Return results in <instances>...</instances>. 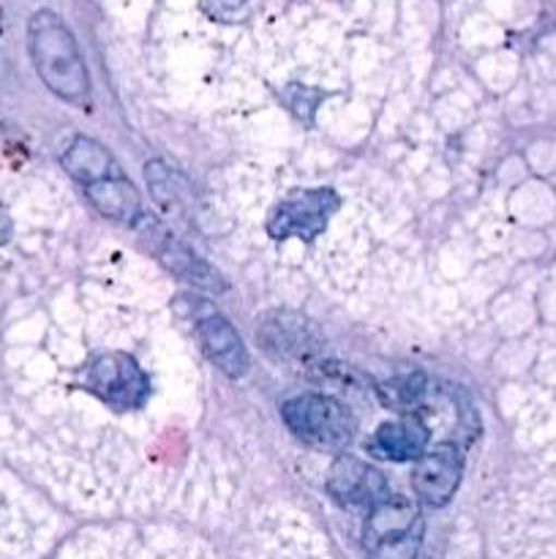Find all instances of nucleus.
<instances>
[{"label": "nucleus", "instance_id": "15", "mask_svg": "<svg viewBox=\"0 0 556 559\" xmlns=\"http://www.w3.org/2000/svg\"><path fill=\"white\" fill-rule=\"evenodd\" d=\"M418 559H425V557H418Z\"/></svg>", "mask_w": 556, "mask_h": 559}, {"label": "nucleus", "instance_id": "6", "mask_svg": "<svg viewBox=\"0 0 556 559\" xmlns=\"http://www.w3.org/2000/svg\"><path fill=\"white\" fill-rule=\"evenodd\" d=\"M136 222H140L147 246L161 257V262L174 273V276L194 284V287L207 289V293H221V289H227V284H223V278L218 276L216 267H210L205 260H200L194 251L185 249L183 243H178V240L161 227V224L147 222V218L142 216L136 218Z\"/></svg>", "mask_w": 556, "mask_h": 559}, {"label": "nucleus", "instance_id": "8", "mask_svg": "<svg viewBox=\"0 0 556 559\" xmlns=\"http://www.w3.org/2000/svg\"><path fill=\"white\" fill-rule=\"evenodd\" d=\"M461 453H458L456 445L445 442V445L431 448L418 459L414 491H418L425 506H445V502L452 500L458 484H461Z\"/></svg>", "mask_w": 556, "mask_h": 559}, {"label": "nucleus", "instance_id": "1", "mask_svg": "<svg viewBox=\"0 0 556 559\" xmlns=\"http://www.w3.org/2000/svg\"><path fill=\"white\" fill-rule=\"evenodd\" d=\"M27 47L44 85L71 104H87L90 76L76 47L74 33L55 11H36L27 22Z\"/></svg>", "mask_w": 556, "mask_h": 559}, {"label": "nucleus", "instance_id": "5", "mask_svg": "<svg viewBox=\"0 0 556 559\" xmlns=\"http://www.w3.org/2000/svg\"><path fill=\"white\" fill-rule=\"evenodd\" d=\"M87 388L101 399L109 407L120 409H136L147 399V377L136 366L134 358L123 353H109L93 360L87 369Z\"/></svg>", "mask_w": 556, "mask_h": 559}, {"label": "nucleus", "instance_id": "7", "mask_svg": "<svg viewBox=\"0 0 556 559\" xmlns=\"http://www.w3.org/2000/svg\"><path fill=\"white\" fill-rule=\"evenodd\" d=\"M327 491L336 502L341 506H379L382 500L390 497L387 491L385 475L379 473L371 464L360 462L354 456H338L336 464L330 467V475H327Z\"/></svg>", "mask_w": 556, "mask_h": 559}, {"label": "nucleus", "instance_id": "14", "mask_svg": "<svg viewBox=\"0 0 556 559\" xmlns=\"http://www.w3.org/2000/svg\"><path fill=\"white\" fill-rule=\"evenodd\" d=\"M207 5L216 16H234V11L243 9L245 0H207Z\"/></svg>", "mask_w": 556, "mask_h": 559}, {"label": "nucleus", "instance_id": "2", "mask_svg": "<svg viewBox=\"0 0 556 559\" xmlns=\"http://www.w3.org/2000/svg\"><path fill=\"white\" fill-rule=\"evenodd\" d=\"M423 519L407 497H387L371 508L363 530L365 559H418Z\"/></svg>", "mask_w": 556, "mask_h": 559}, {"label": "nucleus", "instance_id": "10", "mask_svg": "<svg viewBox=\"0 0 556 559\" xmlns=\"http://www.w3.org/2000/svg\"><path fill=\"white\" fill-rule=\"evenodd\" d=\"M371 453L390 462H409V459H420L428 448V429L418 415L409 418L392 420L376 429L374 440H371Z\"/></svg>", "mask_w": 556, "mask_h": 559}, {"label": "nucleus", "instance_id": "13", "mask_svg": "<svg viewBox=\"0 0 556 559\" xmlns=\"http://www.w3.org/2000/svg\"><path fill=\"white\" fill-rule=\"evenodd\" d=\"M262 344L267 353L281 355V358H300V355L314 349V333L298 317L273 314V322L262 328Z\"/></svg>", "mask_w": 556, "mask_h": 559}, {"label": "nucleus", "instance_id": "9", "mask_svg": "<svg viewBox=\"0 0 556 559\" xmlns=\"http://www.w3.org/2000/svg\"><path fill=\"white\" fill-rule=\"evenodd\" d=\"M196 338L207 358L227 377H243L249 371V353H245L243 338L229 325L227 317L218 314L210 306L196 314Z\"/></svg>", "mask_w": 556, "mask_h": 559}, {"label": "nucleus", "instance_id": "3", "mask_svg": "<svg viewBox=\"0 0 556 559\" xmlns=\"http://www.w3.org/2000/svg\"><path fill=\"white\" fill-rule=\"evenodd\" d=\"M281 415L300 442L319 451H343L354 437V418L330 396H298L283 404Z\"/></svg>", "mask_w": 556, "mask_h": 559}, {"label": "nucleus", "instance_id": "4", "mask_svg": "<svg viewBox=\"0 0 556 559\" xmlns=\"http://www.w3.org/2000/svg\"><path fill=\"white\" fill-rule=\"evenodd\" d=\"M338 211V194L333 189H303L283 197L267 222V233L283 238H319L333 213Z\"/></svg>", "mask_w": 556, "mask_h": 559}, {"label": "nucleus", "instance_id": "12", "mask_svg": "<svg viewBox=\"0 0 556 559\" xmlns=\"http://www.w3.org/2000/svg\"><path fill=\"white\" fill-rule=\"evenodd\" d=\"M87 200L101 216L114 218V222L134 224L140 218V194L123 175L87 186Z\"/></svg>", "mask_w": 556, "mask_h": 559}, {"label": "nucleus", "instance_id": "11", "mask_svg": "<svg viewBox=\"0 0 556 559\" xmlns=\"http://www.w3.org/2000/svg\"><path fill=\"white\" fill-rule=\"evenodd\" d=\"M63 167L65 173L74 180H80L82 186H93L98 180H107L120 175L118 164L109 156V151L104 145H98L90 136H76L63 153Z\"/></svg>", "mask_w": 556, "mask_h": 559}]
</instances>
